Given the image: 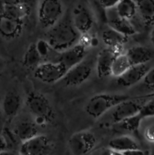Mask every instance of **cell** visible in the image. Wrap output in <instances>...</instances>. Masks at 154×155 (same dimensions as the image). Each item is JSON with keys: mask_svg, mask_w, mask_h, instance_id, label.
Here are the masks:
<instances>
[{"mask_svg": "<svg viewBox=\"0 0 154 155\" xmlns=\"http://www.w3.org/2000/svg\"><path fill=\"white\" fill-rule=\"evenodd\" d=\"M81 35L72 25L70 18H62L55 25L47 30L45 39L53 51L58 53L79 42Z\"/></svg>", "mask_w": 154, "mask_h": 155, "instance_id": "obj_1", "label": "cell"}, {"mask_svg": "<svg viewBox=\"0 0 154 155\" xmlns=\"http://www.w3.org/2000/svg\"><path fill=\"white\" fill-rule=\"evenodd\" d=\"M130 97L126 95L110 93H100L92 96L86 104L85 110L86 114L93 119H98L113 109L122 101Z\"/></svg>", "mask_w": 154, "mask_h": 155, "instance_id": "obj_2", "label": "cell"}, {"mask_svg": "<svg viewBox=\"0 0 154 155\" xmlns=\"http://www.w3.org/2000/svg\"><path fill=\"white\" fill-rule=\"evenodd\" d=\"M29 111L36 119V124H48L54 119V111L48 98L38 92H30L26 99Z\"/></svg>", "mask_w": 154, "mask_h": 155, "instance_id": "obj_3", "label": "cell"}, {"mask_svg": "<svg viewBox=\"0 0 154 155\" xmlns=\"http://www.w3.org/2000/svg\"><path fill=\"white\" fill-rule=\"evenodd\" d=\"M64 7L61 0H40L37 18L41 27L48 30L63 17Z\"/></svg>", "mask_w": 154, "mask_h": 155, "instance_id": "obj_4", "label": "cell"}, {"mask_svg": "<svg viewBox=\"0 0 154 155\" xmlns=\"http://www.w3.org/2000/svg\"><path fill=\"white\" fill-rule=\"evenodd\" d=\"M154 94L138 96H131L128 99L122 101L114 107L112 114V121L117 124L126 118L138 114L142 105L148 100L153 98Z\"/></svg>", "mask_w": 154, "mask_h": 155, "instance_id": "obj_5", "label": "cell"}, {"mask_svg": "<svg viewBox=\"0 0 154 155\" xmlns=\"http://www.w3.org/2000/svg\"><path fill=\"white\" fill-rule=\"evenodd\" d=\"M67 71L59 61H47L41 63L34 69L33 76L39 82L45 84H54L60 81Z\"/></svg>", "mask_w": 154, "mask_h": 155, "instance_id": "obj_6", "label": "cell"}, {"mask_svg": "<svg viewBox=\"0 0 154 155\" xmlns=\"http://www.w3.org/2000/svg\"><path fill=\"white\" fill-rule=\"evenodd\" d=\"M97 145L95 135L88 130L77 132L72 135L68 141V146L72 155H86Z\"/></svg>", "mask_w": 154, "mask_h": 155, "instance_id": "obj_7", "label": "cell"}, {"mask_svg": "<svg viewBox=\"0 0 154 155\" xmlns=\"http://www.w3.org/2000/svg\"><path fill=\"white\" fill-rule=\"evenodd\" d=\"M93 72V64L91 61L83 60L78 64L67 70L63 80L64 85L68 87H75L84 83Z\"/></svg>", "mask_w": 154, "mask_h": 155, "instance_id": "obj_8", "label": "cell"}, {"mask_svg": "<svg viewBox=\"0 0 154 155\" xmlns=\"http://www.w3.org/2000/svg\"><path fill=\"white\" fill-rule=\"evenodd\" d=\"M51 148V143L48 136L38 134L22 142L19 155H47Z\"/></svg>", "mask_w": 154, "mask_h": 155, "instance_id": "obj_9", "label": "cell"}, {"mask_svg": "<svg viewBox=\"0 0 154 155\" xmlns=\"http://www.w3.org/2000/svg\"><path fill=\"white\" fill-rule=\"evenodd\" d=\"M70 19L72 25L81 36L87 34L93 27V15L84 5H79L74 8Z\"/></svg>", "mask_w": 154, "mask_h": 155, "instance_id": "obj_10", "label": "cell"}, {"mask_svg": "<svg viewBox=\"0 0 154 155\" xmlns=\"http://www.w3.org/2000/svg\"><path fill=\"white\" fill-rule=\"evenodd\" d=\"M122 50L108 48L98 53L96 61V72L98 78L104 79L111 76V68L115 58Z\"/></svg>", "mask_w": 154, "mask_h": 155, "instance_id": "obj_11", "label": "cell"}, {"mask_svg": "<svg viewBox=\"0 0 154 155\" xmlns=\"http://www.w3.org/2000/svg\"><path fill=\"white\" fill-rule=\"evenodd\" d=\"M86 54L87 46L81 42H79L68 49L60 53L57 61L61 63L66 69L68 70L82 61Z\"/></svg>", "mask_w": 154, "mask_h": 155, "instance_id": "obj_12", "label": "cell"}, {"mask_svg": "<svg viewBox=\"0 0 154 155\" xmlns=\"http://www.w3.org/2000/svg\"><path fill=\"white\" fill-rule=\"evenodd\" d=\"M152 67L149 66L147 64L131 65L128 71H125L122 76L116 78V83L119 86L125 88L134 86L141 82L143 77Z\"/></svg>", "mask_w": 154, "mask_h": 155, "instance_id": "obj_13", "label": "cell"}, {"mask_svg": "<svg viewBox=\"0 0 154 155\" xmlns=\"http://www.w3.org/2000/svg\"><path fill=\"white\" fill-rule=\"evenodd\" d=\"M24 29V21L0 13V36L5 39L19 37Z\"/></svg>", "mask_w": 154, "mask_h": 155, "instance_id": "obj_14", "label": "cell"}, {"mask_svg": "<svg viewBox=\"0 0 154 155\" xmlns=\"http://www.w3.org/2000/svg\"><path fill=\"white\" fill-rule=\"evenodd\" d=\"M107 22L109 27L128 37L137 33V30L131 23V21L119 17L116 13L115 8L107 9Z\"/></svg>", "mask_w": 154, "mask_h": 155, "instance_id": "obj_15", "label": "cell"}, {"mask_svg": "<svg viewBox=\"0 0 154 155\" xmlns=\"http://www.w3.org/2000/svg\"><path fill=\"white\" fill-rule=\"evenodd\" d=\"M22 100L16 91L11 90L6 92L2 100V110L8 117L12 118L16 116L21 110Z\"/></svg>", "mask_w": 154, "mask_h": 155, "instance_id": "obj_16", "label": "cell"}, {"mask_svg": "<svg viewBox=\"0 0 154 155\" xmlns=\"http://www.w3.org/2000/svg\"><path fill=\"white\" fill-rule=\"evenodd\" d=\"M131 65L148 64L153 58L152 50L143 46H133L125 52Z\"/></svg>", "mask_w": 154, "mask_h": 155, "instance_id": "obj_17", "label": "cell"}, {"mask_svg": "<svg viewBox=\"0 0 154 155\" xmlns=\"http://www.w3.org/2000/svg\"><path fill=\"white\" fill-rule=\"evenodd\" d=\"M0 13L5 14L18 20L24 21L31 13V7L28 2H21L11 5L0 4Z\"/></svg>", "mask_w": 154, "mask_h": 155, "instance_id": "obj_18", "label": "cell"}, {"mask_svg": "<svg viewBox=\"0 0 154 155\" xmlns=\"http://www.w3.org/2000/svg\"><path fill=\"white\" fill-rule=\"evenodd\" d=\"M102 40L108 48L122 50L123 45L128 42V36L116 31L114 29H106L102 33Z\"/></svg>", "mask_w": 154, "mask_h": 155, "instance_id": "obj_19", "label": "cell"}, {"mask_svg": "<svg viewBox=\"0 0 154 155\" xmlns=\"http://www.w3.org/2000/svg\"><path fill=\"white\" fill-rule=\"evenodd\" d=\"M137 7V14H139L146 27L153 25L154 0H134Z\"/></svg>", "mask_w": 154, "mask_h": 155, "instance_id": "obj_20", "label": "cell"}, {"mask_svg": "<svg viewBox=\"0 0 154 155\" xmlns=\"http://www.w3.org/2000/svg\"><path fill=\"white\" fill-rule=\"evenodd\" d=\"M14 133L16 137L22 142L39 134L36 124L28 120H23L18 123L14 127Z\"/></svg>", "mask_w": 154, "mask_h": 155, "instance_id": "obj_21", "label": "cell"}, {"mask_svg": "<svg viewBox=\"0 0 154 155\" xmlns=\"http://www.w3.org/2000/svg\"><path fill=\"white\" fill-rule=\"evenodd\" d=\"M109 147L111 150L121 152L139 148L137 142L132 137L128 136H119L111 139L109 142Z\"/></svg>", "mask_w": 154, "mask_h": 155, "instance_id": "obj_22", "label": "cell"}, {"mask_svg": "<svg viewBox=\"0 0 154 155\" xmlns=\"http://www.w3.org/2000/svg\"><path fill=\"white\" fill-rule=\"evenodd\" d=\"M114 8L119 17L127 20L131 21L137 15V7L134 0H119Z\"/></svg>", "mask_w": 154, "mask_h": 155, "instance_id": "obj_23", "label": "cell"}, {"mask_svg": "<svg viewBox=\"0 0 154 155\" xmlns=\"http://www.w3.org/2000/svg\"><path fill=\"white\" fill-rule=\"evenodd\" d=\"M42 60L40 54L36 50L35 42H33L30 44L26 50L23 56L22 64L24 68L28 69H35L39 64L42 63Z\"/></svg>", "mask_w": 154, "mask_h": 155, "instance_id": "obj_24", "label": "cell"}, {"mask_svg": "<svg viewBox=\"0 0 154 155\" xmlns=\"http://www.w3.org/2000/svg\"><path fill=\"white\" fill-rule=\"evenodd\" d=\"M131 66L129 60L127 58L125 53H119L116 56L112 64L111 76L117 78L122 76L125 71H128Z\"/></svg>", "mask_w": 154, "mask_h": 155, "instance_id": "obj_25", "label": "cell"}, {"mask_svg": "<svg viewBox=\"0 0 154 155\" xmlns=\"http://www.w3.org/2000/svg\"><path fill=\"white\" fill-rule=\"evenodd\" d=\"M142 121H143V119L141 118V117L138 114H137L134 116L123 120L121 122L118 123L117 124L121 129L125 130V131L136 132L140 128Z\"/></svg>", "mask_w": 154, "mask_h": 155, "instance_id": "obj_26", "label": "cell"}, {"mask_svg": "<svg viewBox=\"0 0 154 155\" xmlns=\"http://www.w3.org/2000/svg\"><path fill=\"white\" fill-rule=\"evenodd\" d=\"M138 114L143 120L153 117L154 115V101L153 98L148 100L142 105L138 112Z\"/></svg>", "mask_w": 154, "mask_h": 155, "instance_id": "obj_27", "label": "cell"}, {"mask_svg": "<svg viewBox=\"0 0 154 155\" xmlns=\"http://www.w3.org/2000/svg\"><path fill=\"white\" fill-rule=\"evenodd\" d=\"M35 45H36V50L42 59L48 57L50 54V51L52 50L48 41L45 39H39L35 42Z\"/></svg>", "mask_w": 154, "mask_h": 155, "instance_id": "obj_28", "label": "cell"}, {"mask_svg": "<svg viewBox=\"0 0 154 155\" xmlns=\"http://www.w3.org/2000/svg\"><path fill=\"white\" fill-rule=\"evenodd\" d=\"M143 82V84L145 86L148 88V89H151L152 91H153L154 88V69L153 67L150 68L149 71H147L146 74L144 75V77H143L141 80Z\"/></svg>", "mask_w": 154, "mask_h": 155, "instance_id": "obj_29", "label": "cell"}, {"mask_svg": "<svg viewBox=\"0 0 154 155\" xmlns=\"http://www.w3.org/2000/svg\"><path fill=\"white\" fill-rule=\"evenodd\" d=\"M101 8L104 9H110L114 8L119 0H95Z\"/></svg>", "mask_w": 154, "mask_h": 155, "instance_id": "obj_30", "label": "cell"}, {"mask_svg": "<svg viewBox=\"0 0 154 155\" xmlns=\"http://www.w3.org/2000/svg\"><path fill=\"white\" fill-rule=\"evenodd\" d=\"M144 137L148 142H153L154 141V127L153 125H151L146 129L144 132Z\"/></svg>", "mask_w": 154, "mask_h": 155, "instance_id": "obj_31", "label": "cell"}, {"mask_svg": "<svg viewBox=\"0 0 154 155\" xmlns=\"http://www.w3.org/2000/svg\"><path fill=\"white\" fill-rule=\"evenodd\" d=\"M125 155H145V153L140 148H135V149L128 150V151H124Z\"/></svg>", "mask_w": 154, "mask_h": 155, "instance_id": "obj_32", "label": "cell"}, {"mask_svg": "<svg viewBox=\"0 0 154 155\" xmlns=\"http://www.w3.org/2000/svg\"><path fill=\"white\" fill-rule=\"evenodd\" d=\"M7 146H8V144H7V142H6L5 139L2 136L0 135V151L7 149Z\"/></svg>", "mask_w": 154, "mask_h": 155, "instance_id": "obj_33", "label": "cell"}, {"mask_svg": "<svg viewBox=\"0 0 154 155\" xmlns=\"http://www.w3.org/2000/svg\"><path fill=\"white\" fill-rule=\"evenodd\" d=\"M25 2L24 0H0V4L1 5H11L15 4L18 2Z\"/></svg>", "mask_w": 154, "mask_h": 155, "instance_id": "obj_34", "label": "cell"}, {"mask_svg": "<svg viewBox=\"0 0 154 155\" xmlns=\"http://www.w3.org/2000/svg\"><path fill=\"white\" fill-rule=\"evenodd\" d=\"M0 155H19V154H16L14 152H12V151H7V150H4V151H0Z\"/></svg>", "mask_w": 154, "mask_h": 155, "instance_id": "obj_35", "label": "cell"}, {"mask_svg": "<svg viewBox=\"0 0 154 155\" xmlns=\"http://www.w3.org/2000/svg\"><path fill=\"white\" fill-rule=\"evenodd\" d=\"M109 155H125L123 152H121V151H113V150L110 149V152H109Z\"/></svg>", "mask_w": 154, "mask_h": 155, "instance_id": "obj_36", "label": "cell"}, {"mask_svg": "<svg viewBox=\"0 0 154 155\" xmlns=\"http://www.w3.org/2000/svg\"><path fill=\"white\" fill-rule=\"evenodd\" d=\"M5 66V62L4 61H3V59L2 58H0V72H1L2 71L3 68H4Z\"/></svg>", "mask_w": 154, "mask_h": 155, "instance_id": "obj_37", "label": "cell"}]
</instances>
